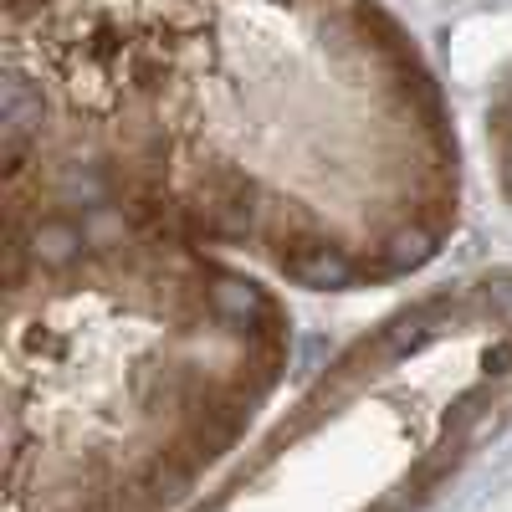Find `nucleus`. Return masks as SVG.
Listing matches in <instances>:
<instances>
[{"mask_svg":"<svg viewBox=\"0 0 512 512\" xmlns=\"http://www.w3.org/2000/svg\"><path fill=\"white\" fill-rule=\"evenodd\" d=\"M297 354L267 272L6 159L0 512H180Z\"/></svg>","mask_w":512,"mask_h":512,"instance_id":"nucleus-2","label":"nucleus"},{"mask_svg":"<svg viewBox=\"0 0 512 512\" xmlns=\"http://www.w3.org/2000/svg\"><path fill=\"white\" fill-rule=\"evenodd\" d=\"M6 159L272 282L364 292L461 231V139L390 0H0Z\"/></svg>","mask_w":512,"mask_h":512,"instance_id":"nucleus-1","label":"nucleus"},{"mask_svg":"<svg viewBox=\"0 0 512 512\" xmlns=\"http://www.w3.org/2000/svg\"><path fill=\"white\" fill-rule=\"evenodd\" d=\"M487 159H492V180H497L502 200L512 205V67L487 103Z\"/></svg>","mask_w":512,"mask_h":512,"instance_id":"nucleus-3","label":"nucleus"}]
</instances>
